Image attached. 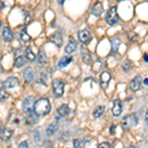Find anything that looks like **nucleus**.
<instances>
[{
    "label": "nucleus",
    "instance_id": "obj_38",
    "mask_svg": "<svg viewBox=\"0 0 148 148\" xmlns=\"http://www.w3.org/2000/svg\"><path fill=\"white\" fill-rule=\"evenodd\" d=\"M0 28H1V21H0Z\"/></svg>",
    "mask_w": 148,
    "mask_h": 148
},
{
    "label": "nucleus",
    "instance_id": "obj_11",
    "mask_svg": "<svg viewBox=\"0 0 148 148\" xmlns=\"http://www.w3.org/2000/svg\"><path fill=\"white\" fill-rule=\"evenodd\" d=\"M23 77H24V80L26 82L30 83L34 80V70H33L32 67H27L24 70V73H23Z\"/></svg>",
    "mask_w": 148,
    "mask_h": 148
},
{
    "label": "nucleus",
    "instance_id": "obj_32",
    "mask_svg": "<svg viewBox=\"0 0 148 148\" xmlns=\"http://www.w3.org/2000/svg\"><path fill=\"white\" fill-rule=\"evenodd\" d=\"M114 126L112 125V127H111V134H114Z\"/></svg>",
    "mask_w": 148,
    "mask_h": 148
},
{
    "label": "nucleus",
    "instance_id": "obj_9",
    "mask_svg": "<svg viewBox=\"0 0 148 148\" xmlns=\"http://www.w3.org/2000/svg\"><path fill=\"white\" fill-rule=\"evenodd\" d=\"M13 135V130L8 127H3L0 130V139L2 141H8Z\"/></svg>",
    "mask_w": 148,
    "mask_h": 148
},
{
    "label": "nucleus",
    "instance_id": "obj_24",
    "mask_svg": "<svg viewBox=\"0 0 148 148\" xmlns=\"http://www.w3.org/2000/svg\"><path fill=\"white\" fill-rule=\"evenodd\" d=\"M120 45H121L120 39H114L112 40V51L116 52L119 49V47H120Z\"/></svg>",
    "mask_w": 148,
    "mask_h": 148
},
{
    "label": "nucleus",
    "instance_id": "obj_12",
    "mask_svg": "<svg viewBox=\"0 0 148 148\" xmlns=\"http://www.w3.org/2000/svg\"><path fill=\"white\" fill-rule=\"evenodd\" d=\"M104 13V7L101 2H97L94 6L92 7V14L96 17H100Z\"/></svg>",
    "mask_w": 148,
    "mask_h": 148
},
{
    "label": "nucleus",
    "instance_id": "obj_8",
    "mask_svg": "<svg viewBox=\"0 0 148 148\" xmlns=\"http://www.w3.org/2000/svg\"><path fill=\"white\" fill-rule=\"evenodd\" d=\"M141 86V77L140 76H135L130 83V88L132 92H136L140 89Z\"/></svg>",
    "mask_w": 148,
    "mask_h": 148
},
{
    "label": "nucleus",
    "instance_id": "obj_33",
    "mask_svg": "<svg viewBox=\"0 0 148 148\" xmlns=\"http://www.w3.org/2000/svg\"><path fill=\"white\" fill-rule=\"evenodd\" d=\"M145 121H146V123H148V110H147L146 114H145Z\"/></svg>",
    "mask_w": 148,
    "mask_h": 148
},
{
    "label": "nucleus",
    "instance_id": "obj_28",
    "mask_svg": "<svg viewBox=\"0 0 148 148\" xmlns=\"http://www.w3.org/2000/svg\"><path fill=\"white\" fill-rule=\"evenodd\" d=\"M21 39L25 42H28L31 40V37H30V35H28L27 33L25 32V31H23V32L21 33Z\"/></svg>",
    "mask_w": 148,
    "mask_h": 148
},
{
    "label": "nucleus",
    "instance_id": "obj_19",
    "mask_svg": "<svg viewBox=\"0 0 148 148\" xmlns=\"http://www.w3.org/2000/svg\"><path fill=\"white\" fill-rule=\"evenodd\" d=\"M51 42L53 44H56L58 47H61V45H62V37H61V35L59 33H56L51 37Z\"/></svg>",
    "mask_w": 148,
    "mask_h": 148
},
{
    "label": "nucleus",
    "instance_id": "obj_7",
    "mask_svg": "<svg viewBox=\"0 0 148 148\" xmlns=\"http://www.w3.org/2000/svg\"><path fill=\"white\" fill-rule=\"evenodd\" d=\"M19 85V80L18 78L16 77H8L6 80L3 81V87L4 88H8V89H11V88H15Z\"/></svg>",
    "mask_w": 148,
    "mask_h": 148
},
{
    "label": "nucleus",
    "instance_id": "obj_6",
    "mask_svg": "<svg viewBox=\"0 0 148 148\" xmlns=\"http://www.w3.org/2000/svg\"><path fill=\"white\" fill-rule=\"evenodd\" d=\"M78 38H79V40L82 44L88 45L92 40V35L89 31L87 30H82L78 33Z\"/></svg>",
    "mask_w": 148,
    "mask_h": 148
},
{
    "label": "nucleus",
    "instance_id": "obj_35",
    "mask_svg": "<svg viewBox=\"0 0 148 148\" xmlns=\"http://www.w3.org/2000/svg\"><path fill=\"white\" fill-rule=\"evenodd\" d=\"M144 60L146 61V62H148V56H147V54H145V56H144Z\"/></svg>",
    "mask_w": 148,
    "mask_h": 148
},
{
    "label": "nucleus",
    "instance_id": "obj_3",
    "mask_svg": "<svg viewBox=\"0 0 148 148\" xmlns=\"http://www.w3.org/2000/svg\"><path fill=\"white\" fill-rule=\"evenodd\" d=\"M52 91L56 98L62 97L64 93V82L60 79H54L52 82Z\"/></svg>",
    "mask_w": 148,
    "mask_h": 148
},
{
    "label": "nucleus",
    "instance_id": "obj_25",
    "mask_svg": "<svg viewBox=\"0 0 148 148\" xmlns=\"http://www.w3.org/2000/svg\"><path fill=\"white\" fill-rule=\"evenodd\" d=\"M131 67H132V62H131L130 60H126L123 64V70L125 71V72H128L131 69Z\"/></svg>",
    "mask_w": 148,
    "mask_h": 148
},
{
    "label": "nucleus",
    "instance_id": "obj_4",
    "mask_svg": "<svg viewBox=\"0 0 148 148\" xmlns=\"http://www.w3.org/2000/svg\"><path fill=\"white\" fill-rule=\"evenodd\" d=\"M106 21H107V23L111 26L114 25V24L119 21V14H118V11H116V7H112V8L109 9L108 13H107Z\"/></svg>",
    "mask_w": 148,
    "mask_h": 148
},
{
    "label": "nucleus",
    "instance_id": "obj_2",
    "mask_svg": "<svg viewBox=\"0 0 148 148\" xmlns=\"http://www.w3.org/2000/svg\"><path fill=\"white\" fill-rule=\"evenodd\" d=\"M138 123L137 116H135L134 114H127L125 118L123 119V121H121V125H123V127L125 128V130H128V128L134 127L136 126Z\"/></svg>",
    "mask_w": 148,
    "mask_h": 148
},
{
    "label": "nucleus",
    "instance_id": "obj_26",
    "mask_svg": "<svg viewBox=\"0 0 148 148\" xmlns=\"http://www.w3.org/2000/svg\"><path fill=\"white\" fill-rule=\"evenodd\" d=\"M82 59H83V61L86 63H91V61H92V57H91V54L89 53L88 51H86V53H84L83 52V56H82Z\"/></svg>",
    "mask_w": 148,
    "mask_h": 148
},
{
    "label": "nucleus",
    "instance_id": "obj_31",
    "mask_svg": "<svg viewBox=\"0 0 148 148\" xmlns=\"http://www.w3.org/2000/svg\"><path fill=\"white\" fill-rule=\"evenodd\" d=\"M73 146H74V148H78V147H79V140L74 139L73 140Z\"/></svg>",
    "mask_w": 148,
    "mask_h": 148
},
{
    "label": "nucleus",
    "instance_id": "obj_37",
    "mask_svg": "<svg viewBox=\"0 0 148 148\" xmlns=\"http://www.w3.org/2000/svg\"><path fill=\"white\" fill-rule=\"evenodd\" d=\"M128 148H137V147L136 146H133V145H131V146H130Z\"/></svg>",
    "mask_w": 148,
    "mask_h": 148
},
{
    "label": "nucleus",
    "instance_id": "obj_5",
    "mask_svg": "<svg viewBox=\"0 0 148 148\" xmlns=\"http://www.w3.org/2000/svg\"><path fill=\"white\" fill-rule=\"evenodd\" d=\"M35 99L33 97H28L25 99V101L23 102V110L25 113L27 114H33L34 112V107H35Z\"/></svg>",
    "mask_w": 148,
    "mask_h": 148
},
{
    "label": "nucleus",
    "instance_id": "obj_18",
    "mask_svg": "<svg viewBox=\"0 0 148 148\" xmlns=\"http://www.w3.org/2000/svg\"><path fill=\"white\" fill-rule=\"evenodd\" d=\"M72 61V56H63L62 58L59 60L58 62V66L60 68H63V67H66L69 63Z\"/></svg>",
    "mask_w": 148,
    "mask_h": 148
},
{
    "label": "nucleus",
    "instance_id": "obj_14",
    "mask_svg": "<svg viewBox=\"0 0 148 148\" xmlns=\"http://www.w3.org/2000/svg\"><path fill=\"white\" fill-rule=\"evenodd\" d=\"M76 49H77V42L73 38H70V40H69L68 45L65 47V52L66 53H72L76 51Z\"/></svg>",
    "mask_w": 148,
    "mask_h": 148
},
{
    "label": "nucleus",
    "instance_id": "obj_29",
    "mask_svg": "<svg viewBox=\"0 0 148 148\" xmlns=\"http://www.w3.org/2000/svg\"><path fill=\"white\" fill-rule=\"evenodd\" d=\"M110 147H111V145H110L109 142H102L98 146V148H110Z\"/></svg>",
    "mask_w": 148,
    "mask_h": 148
},
{
    "label": "nucleus",
    "instance_id": "obj_23",
    "mask_svg": "<svg viewBox=\"0 0 148 148\" xmlns=\"http://www.w3.org/2000/svg\"><path fill=\"white\" fill-rule=\"evenodd\" d=\"M25 56L27 57V58L29 59V60H35L36 59V56L35 53L32 51V49H31V47H27L25 51Z\"/></svg>",
    "mask_w": 148,
    "mask_h": 148
},
{
    "label": "nucleus",
    "instance_id": "obj_1",
    "mask_svg": "<svg viewBox=\"0 0 148 148\" xmlns=\"http://www.w3.org/2000/svg\"><path fill=\"white\" fill-rule=\"evenodd\" d=\"M34 112L38 116H46L51 112V103L46 98H40L35 102Z\"/></svg>",
    "mask_w": 148,
    "mask_h": 148
},
{
    "label": "nucleus",
    "instance_id": "obj_27",
    "mask_svg": "<svg viewBox=\"0 0 148 148\" xmlns=\"http://www.w3.org/2000/svg\"><path fill=\"white\" fill-rule=\"evenodd\" d=\"M8 97H9V93L6 91V89H4V88L0 89V100H1V101L6 100Z\"/></svg>",
    "mask_w": 148,
    "mask_h": 148
},
{
    "label": "nucleus",
    "instance_id": "obj_39",
    "mask_svg": "<svg viewBox=\"0 0 148 148\" xmlns=\"http://www.w3.org/2000/svg\"><path fill=\"white\" fill-rule=\"evenodd\" d=\"M147 148H148V147H147Z\"/></svg>",
    "mask_w": 148,
    "mask_h": 148
},
{
    "label": "nucleus",
    "instance_id": "obj_17",
    "mask_svg": "<svg viewBox=\"0 0 148 148\" xmlns=\"http://www.w3.org/2000/svg\"><path fill=\"white\" fill-rule=\"evenodd\" d=\"M68 113H69V107H68V105H66V104L61 105V106H59L58 109H57V114L60 116H67Z\"/></svg>",
    "mask_w": 148,
    "mask_h": 148
},
{
    "label": "nucleus",
    "instance_id": "obj_34",
    "mask_svg": "<svg viewBox=\"0 0 148 148\" xmlns=\"http://www.w3.org/2000/svg\"><path fill=\"white\" fill-rule=\"evenodd\" d=\"M143 83H144L145 85H148V78H146V79L143 80Z\"/></svg>",
    "mask_w": 148,
    "mask_h": 148
},
{
    "label": "nucleus",
    "instance_id": "obj_10",
    "mask_svg": "<svg viewBox=\"0 0 148 148\" xmlns=\"http://www.w3.org/2000/svg\"><path fill=\"white\" fill-rule=\"evenodd\" d=\"M112 112H113V114L114 116H119L123 112V105H121V102L120 100H116L114 102V106L113 109H112Z\"/></svg>",
    "mask_w": 148,
    "mask_h": 148
},
{
    "label": "nucleus",
    "instance_id": "obj_13",
    "mask_svg": "<svg viewBox=\"0 0 148 148\" xmlns=\"http://www.w3.org/2000/svg\"><path fill=\"white\" fill-rule=\"evenodd\" d=\"M110 80H111V74H110V72H108V71H104V72L100 75V84L104 88L110 83Z\"/></svg>",
    "mask_w": 148,
    "mask_h": 148
},
{
    "label": "nucleus",
    "instance_id": "obj_36",
    "mask_svg": "<svg viewBox=\"0 0 148 148\" xmlns=\"http://www.w3.org/2000/svg\"><path fill=\"white\" fill-rule=\"evenodd\" d=\"M2 128H3V123H2V121H0V130H1Z\"/></svg>",
    "mask_w": 148,
    "mask_h": 148
},
{
    "label": "nucleus",
    "instance_id": "obj_22",
    "mask_svg": "<svg viewBox=\"0 0 148 148\" xmlns=\"http://www.w3.org/2000/svg\"><path fill=\"white\" fill-rule=\"evenodd\" d=\"M57 130V125L56 123H51V125H49V127L47 128V134L49 135V136H51V135H53V133L56 132Z\"/></svg>",
    "mask_w": 148,
    "mask_h": 148
},
{
    "label": "nucleus",
    "instance_id": "obj_15",
    "mask_svg": "<svg viewBox=\"0 0 148 148\" xmlns=\"http://www.w3.org/2000/svg\"><path fill=\"white\" fill-rule=\"evenodd\" d=\"M2 38H3L4 42H11L13 39V33L8 27H5L2 31Z\"/></svg>",
    "mask_w": 148,
    "mask_h": 148
},
{
    "label": "nucleus",
    "instance_id": "obj_21",
    "mask_svg": "<svg viewBox=\"0 0 148 148\" xmlns=\"http://www.w3.org/2000/svg\"><path fill=\"white\" fill-rule=\"evenodd\" d=\"M26 63V59H25V56H18L15 60V67L16 68H20L22 67L24 64Z\"/></svg>",
    "mask_w": 148,
    "mask_h": 148
},
{
    "label": "nucleus",
    "instance_id": "obj_20",
    "mask_svg": "<svg viewBox=\"0 0 148 148\" xmlns=\"http://www.w3.org/2000/svg\"><path fill=\"white\" fill-rule=\"evenodd\" d=\"M104 111H105V107L104 106L97 107V109L95 110L94 112H93V116H94L95 119L100 118V116H101L102 114H103V113H104Z\"/></svg>",
    "mask_w": 148,
    "mask_h": 148
},
{
    "label": "nucleus",
    "instance_id": "obj_30",
    "mask_svg": "<svg viewBox=\"0 0 148 148\" xmlns=\"http://www.w3.org/2000/svg\"><path fill=\"white\" fill-rule=\"evenodd\" d=\"M29 145H28V142L27 141H22L19 144V147L18 148H28Z\"/></svg>",
    "mask_w": 148,
    "mask_h": 148
},
{
    "label": "nucleus",
    "instance_id": "obj_16",
    "mask_svg": "<svg viewBox=\"0 0 148 148\" xmlns=\"http://www.w3.org/2000/svg\"><path fill=\"white\" fill-rule=\"evenodd\" d=\"M38 62L40 66H45L47 62V53L44 51H40L39 54H38Z\"/></svg>",
    "mask_w": 148,
    "mask_h": 148
}]
</instances>
